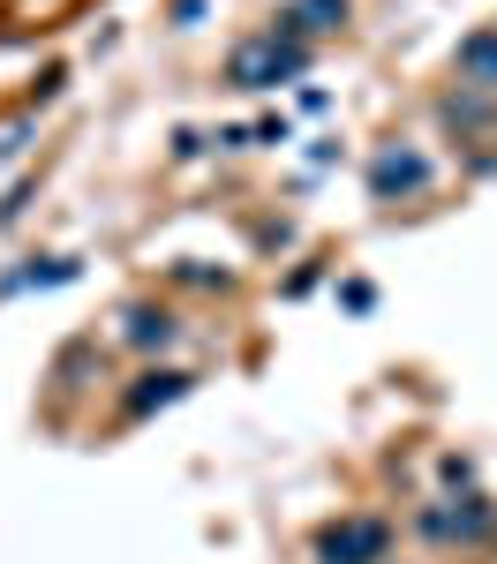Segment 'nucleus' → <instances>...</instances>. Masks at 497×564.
<instances>
[{
    "label": "nucleus",
    "instance_id": "f257e3e1",
    "mask_svg": "<svg viewBox=\"0 0 497 564\" xmlns=\"http://www.w3.org/2000/svg\"><path fill=\"white\" fill-rule=\"evenodd\" d=\"M302 61H310L302 39H279V31H271V39L241 45V53L226 61V76H234L241 90H271V84H294V76H302Z\"/></svg>",
    "mask_w": 497,
    "mask_h": 564
},
{
    "label": "nucleus",
    "instance_id": "423d86ee",
    "mask_svg": "<svg viewBox=\"0 0 497 564\" xmlns=\"http://www.w3.org/2000/svg\"><path fill=\"white\" fill-rule=\"evenodd\" d=\"M166 332H174V324H166V316H151V308H136V316H129V339H136V347H166Z\"/></svg>",
    "mask_w": 497,
    "mask_h": 564
},
{
    "label": "nucleus",
    "instance_id": "f03ea898",
    "mask_svg": "<svg viewBox=\"0 0 497 564\" xmlns=\"http://www.w3.org/2000/svg\"><path fill=\"white\" fill-rule=\"evenodd\" d=\"M385 520H347V527H324V564H385Z\"/></svg>",
    "mask_w": 497,
    "mask_h": 564
},
{
    "label": "nucleus",
    "instance_id": "7ed1b4c3",
    "mask_svg": "<svg viewBox=\"0 0 497 564\" xmlns=\"http://www.w3.org/2000/svg\"><path fill=\"white\" fill-rule=\"evenodd\" d=\"M339 23H347V0H294V15H287L294 39H324V31H339Z\"/></svg>",
    "mask_w": 497,
    "mask_h": 564
},
{
    "label": "nucleus",
    "instance_id": "20e7f679",
    "mask_svg": "<svg viewBox=\"0 0 497 564\" xmlns=\"http://www.w3.org/2000/svg\"><path fill=\"white\" fill-rule=\"evenodd\" d=\"M369 181H377V196H392V188H422V181H430V166H422L414 151H385V159L369 166Z\"/></svg>",
    "mask_w": 497,
    "mask_h": 564
},
{
    "label": "nucleus",
    "instance_id": "0eeeda50",
    "mask_svg": "<svg viewBox=\"0 0 497 564\" xmlns=\"http://www.w3.org/2000/svg\"><path fill=\"white\" fill-rule=\"evenodd\" d=\"M174 391H181V377H143V391H136L129 406H136V414H143V406H166Z\"/></svg>",
    "mask_w": 497,
    "mask_h": 564
},
{
    "label": "nucleus",
    "instance_id": "39448f33",
    "mask_svg": "<svg viewBox=\"0 0 497 564\" xmlns=\"http://www.w3.org/2000/svg\"><path fill=\"white\" fill-rule=\"evenodd\" d=\"M460 76H475V84H497V39H490V31L460 45Z\"/></svg>",
    "mask_w": 497,
    "mask_h": 564
}]
</instances>
